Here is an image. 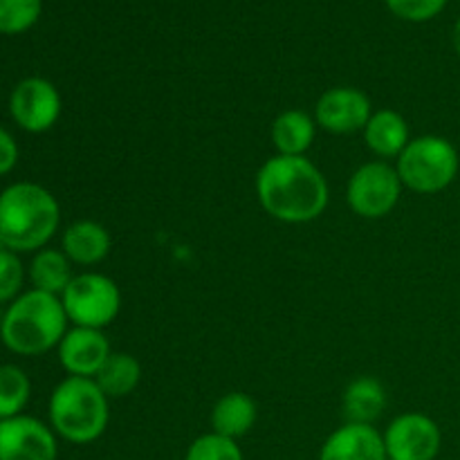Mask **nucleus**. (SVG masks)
I'll return each instance as SVG.
<instances>
[{
	"label": "nucleus",
	"mask_w": 460,
	"mask_h": 460,
	"mask_svg": "<svg viewBox=\"0 0 460 460\" xmlns=\"http://www.w3.org/2000/svg\"><path fill=\"white\" fill-rule=\"evenodd\" d=\"M373 103L359 88L337 85L328 88L314 106V121L331 135L362 133L373 115Z\"/></svg>",
	"instance_id": "nucleus-10"
},
{
	"label": "nucleus",
	"mask_w": 460,
	"mask_h": 460,
	"mask_svg": "<svg viewBox=\"0 0 460 460\" xmlns=\"http://www.w3.org/2000/svg\"><path fill=\"white\" fill-rule=\"evenodd\" d=\"M319 460H389L385 438L373 425L344 422L319 449Z\"/></svg>",
	"instance_id": "nucleus-13"
},
{
	"label": "nucleus",
	"mask_w": 460,
	"mask_h": 460,
	"mask_svg": "<svg viewBox=\"0 0 460 460\" xmlns=\"http://www.w3.org/2000/svg\"><path fill=\"white\" fill-rule=\"evenodd\" d=\"M111 232L97 220H75L63 229L61 250L72 261V265L90 268L102 263L111 254Z\"/></svg>",
	"instance_id": "nucleus-15"
},
{
	"label": "nucleus",
	"mask_w": 460,
	"mask_h": 460,
	"mask_svg": "<svg viewBox=\"0 0 460 460\" xmlns=\"http://www.w3.org/2000/svg\"><path fill=\"white\" fill-rule=\"evenodd\" d=\"M22 281H25V268L16 252H0V304H12L16 296H21Z\"/></svg>",
	"instance_id": "nucleus-24"
},
{
	"label": "nucleus",
	"mask_w": 460,
	"mask_h": 460,
	"mask_svg": "<svg viewBox=\"0 0 460 460\" xmlns=\"http://www.w3.org/2000/svg\"><path fill=\"white\" fill-rule=\"evenodd\" d=\"M346 422L373 425L386 409V389L380 380L371 376L355 377L341 395Z\"/></svg>",
	"instance_id": "nucleus-18"
},
{
	"label": "nucleus",
	"mask_w": 460,
	"mask_h": 460,
	"mask_svg": "<svg viewBox=\"0 0 460 460\" xmlns=\"http://www.w3.org/2000/svg\"><path fill=\"white\" fill-rule=\"evenodd\" d=\"M61 296L40 290H27L7 305L0 322V340L12 353L36 358L61 344L67 332Z\"/></svg>",
	"instance_id": "nucleus-3"
},
{
	"label": "nucleus",
	"mask_w": 460,
	"mask_h": 460,
	"mask_svg": "<svg viewBox=\"0 0 460 460\" xmlns=\"http://www.w3.org/2000/svg\"><path fill=\"white\" fill-rule=\"evenodd\" d=\"M18 164V144L7 128L0 126V175L12 173Z\"/></svg>",
	"instance_id": "nucleus-26"
},
{
	"label": "nucleus",
	"mask_w": 460,
	"mask_h": 460,
	"mask_svg": "<svg viewBox=\"0 0 460 460\" xmlns=\"http://www.w3.org/2000/svg\"><path fill=\"white\" fill-rule=\"evenodd\" d=\"M63 310L72 326L103 331L121 313V290L102 272L75 274L61 295Z\"/></svg>",
	"instance_id": "nucleus-6"
},
{
	"label": "nucleus",
	"mask_w": 460,
	"mask_h": 460,
	"mask_svg": "<svg viewBox=\"0 0 460 460\" xmlns=\"http://www.w3.org/2000/svg\"><path fill=\"white\" fill-rule=\"evenodd\" d=\"M367 148L380 160H398L404 148L411 142V126L400 115L398 111L382 108L376 111L368 119V124L362 130Z\"/></svg>",
	"instance_id": "nucleus-14"
},
{
	"label": "nucleus",
	"mask_w": 460,
	"mask_h": 460,
	"mask_svg": "<svg viewBox=\"0 0 460 460\" xmlns=\"http://www.w3.org/2000/svg\"><path fill=\"white\" fill-rule=\"evenodd\" d=\"M31 395V382L16 364L0 367V420L21 416Z\"/></svg>",
	"instance_id": "nucleus-21"
},
{
	"label": "nucleus",
	"mask_w": 460,
	"mask_h": 460,
	"mask_svg": "<svg viewBox=\"0 0 460 460\" xmlns=\"http://www.w3.org/2000/svg\"><path fill=\"white\" fill-rule=\"evenodd\" d=\"M43 0H0V34H22L36 25Z\"/></svg>",
	"instance_id": "nucleus-22"
},
{
	"label": "nucleus",
	"mask_w": 460,
	"mask_h": 460,
	"mask_svg": "<svg viewBox=\"0 0 460 460\" xmlns=\"http://www.w3.org/2000/svg\"><path fill=\"white\" fill-rule=\"evenodd\" d=\"M395 169L404 189L418 196H434L452 187L458 178L460 155L443 135H420L395 160Z\"/></svg>",
	"instance_id": "nucleus-5"
},
{
	"label": "nucleus",
	"mask_w": 460,
	"mask_h": 460,
	"mask_svg": "<svg viewBox=\"0 0 460 460\" xmlns=\"http://www.w3.org/2000/svg\"><path fill=\"white\" fill-rule=\"evenodd\" d=\"M452 43H454V49H456V54H458V57H460V18H458V22H456V25H454Z\"/></svg>",
	"instance_id": "nucleus-27"
},
{
	"label": "nucleus",
	"mask_w": 460,
	"mask_h": 460,
	"mask_svg": "<svg viewBox=\"0 0 460 460\" xmlns=\"http://www.w3.org/2000/svg\"><path fill=\"white\" fill-rule=\"evenodd\" d=\"M61 225V207L49 189L13 182L0 191V238L16 254L48 247Z\"/></svg>",
	"instance_id": "nucleus-2"
},
{
	"label": "nucleus",
	"mask_w": 460,
	"mask_h": 460,
	"mask_svg": "<svg viewBox=\"0 0 460 460\" xmlns=\"http://www.w3.org/2000/svg\"><path fill=\"white\" fill-rule=\"evenodd\" d=\"M402 189L395 164L373 160L353 171L346 182V202L359 218L380 220L394 214L402 198Z\"/></svg>",
	"instance_id": "nucleus-7"
},
{
	"label": "nucleus",
	"mask_w": 460,
	"mask_h": 460,
	"mask_svg": "<svg viewBox=\"0 0 460 460\" xmlns=\"http://www.w3.org/2000/svg\"><path fill=\"white\" fill-rule=\"evenodd\" d=\"M389 460H436L443 447L438 422L420 411L395 416L382 434Z\"/></svg>",
	"instance_id": "nucleus-9"
},
{
	"label": "nucleus",
	"mask_w": 460,
	"mask_h": 460,
	"mask_svg": "<svg viewBox=\"0 0 460 460\" xmlns=\"http://www.w3.org/2000/svg\"><path fill=\"white\" fill-rule=\"evenodd\" d=\"M57 350L58 362L67 376L90 377V380L97 377V373L102 371V367L112 355L111 341L103 335V331L81 326L67 328Z\"/></svg>",
	"instance_id": "nucleus-12"
},
{
	"label": "nucleus",
	"mask_w": 460,
	"mask_h": 460,
	"mask_svg": "<svg viewBox=\"0 0 460 460\" xmlns=\"http://www.w3.org/2000/svg\"><path fill=\"white\" fill-rule=\"evenodd\" d=\"M94 382L106 394L108 400L128 398L130 394H135L139 382H142V364H139L135 355L115 353L112 350V355L103 364L102 371L97 373Z\"/></svg>",
	"instance_id": "nucleus-20"
},
{
	"label": "nucleus",
	"mask_w": 460,
	"mask_h": 460,
	"mask_svg": "<svg viewBox=\"0 0 460 460\" xmlns=\"http://www.w3.org/2000/svg\"><path fill=\"white\" fill-rule=\"evenodd\" d=\"M27 277H30V283L34 290L61 296L63 290L75 279V274H72V261L63 254V250L43 247V250L34 252V259H31L30 268H27Z\"/></svg>",
	"instance_id": "nucleus-19"
},
{
	"label": "nucleus",
	"mask_w": 460,
	"mask_h": 460,
	"mask_svg": "<svg viewBox=\"0 0 460 460\" xmlns=\"http://www.w3.org/2000/svg\"><path fill=\"white\" fill-rule=\"evenodd\" d=\"M49 427L72 445H90L102 438L111 422V400L90 377L58 382L48 404Z\"/></svg>",
	"instance_id": "nucleus-4"
},
{
	"label": "nucleus",
	"mask_w": 460,
	"mask_h": 460,
	"mask_svg": "<svg viewBox=\"0 0 460 460\" xmlns=\"http://www.w3.org/2000/svg\"><path fill=\"white\" fill-rule=\"evenodd\" d=\"M254 189L265 214L286 225L313 223L331 202L326 175L305 155L265 160L256 173Z\"/></svg>",
	"instance_id": "nucleus-1"
},
{
	"label": "nucleus",
	"mask_w": 460,
	"mask_h": 460,
	"mask_svg": "<svg viewBox=\"0 0 460 460\" xmlns=\"http://www.w3.org/2000/svg\"><path fill=\"white\" fill-rule=\"evenodd\" d=\"M184 460H245L243 449L238 447V440L225 438V436L202 434L189 445Z\"/></svg>",
	"instance_id": "nucleus-23"
},
{
	"label": "nucleus",
	"mask_w": 460,
	"mask_h": 460,
	"mask_svg": "<svg viewBox=\"0 0 460 460\" xmlns=\"http://www.w3.org/2000/svg\"><path fill=\"white\" fill-rule=\"evenodd\" d=\"M63 111L61 94L52 81L43 76H27L13 85L9 94V112L18 128L40 135L54 128Z\"/></svg>",
	"instance_id": "nucleus-8"
},
{
	"label": "nucleus",
	"mask_w": 460,
	"mask_h": 460,
	"mask_svg": "<svg viewBox=\"0 0 460 460\" xmlns=\"http://www.w3.org/2000/svg\"><path fill=\"white\" fill-rule=\"evenodd\" d=\"M57 438L52 427L25 413L0 420V460H57Z\"/></svg>",
	"instance_id": "nucleus-11"
},
{
	"label": "nucleus",
	"mask_w": 460,
	"mask_h": 460,
	"mask_svg": "<svg viewBox=\"0 0 460 460\" xmlns=\"http://www.w3.org/2000/svg\"><path fill=\"white\" fill-rule=\"evenodd\" d=\"M447 0H386V7L409 22H425L438 16Z\"/></svg>",
	"instance_id": "nucleus-25"
},
{
	"label": "nucleus",
	"mask_w": 460,
	"mask_h": 460,
	"mask_svg": "<svg viewBox=\"0 0 460 460\" xmlns=\"http://www.w3.org/2000/svg\"><path fill=\"white\" fill-rule=\"evenodd\" d=\"M259 418V407L243 391L225 394L211 409V431L225 438L238 440L250 434Z\"/></svg>",
	"instance_id": "nucleus-17"
},
{
	"label": "nucleus",
	"mask_w": 460,
	"mask_h": 460,
	"mask_svg": "<svg viewBox=\"0 0 460 460\" xmlns=\"http://www.w3.org/2000/svg\"><path fill=\"white\" fill-rule=\"evenodd\" d=\"M0 322H3V314H0Z\"/></svg>",
	"instance_id": "nucleus-28"
},
{
	"label": "nucleus",
	"mask_w": 460,
	"mask_h": 460,
	"mask_svg": "<svg viewBox=\"0 0 460 460\" xmlns=\"http://www.w3.org/2000/svg\"><path fill=\"white\" fill-rule=\"evenodd\" d=\"M317 121L314 115L304 111H283L272 121V144L277 148V155L288 157H304L313 148L314 137H317Z\"/></svg>",
	"instance_id": "nucleus-16"
}]
</instances>
